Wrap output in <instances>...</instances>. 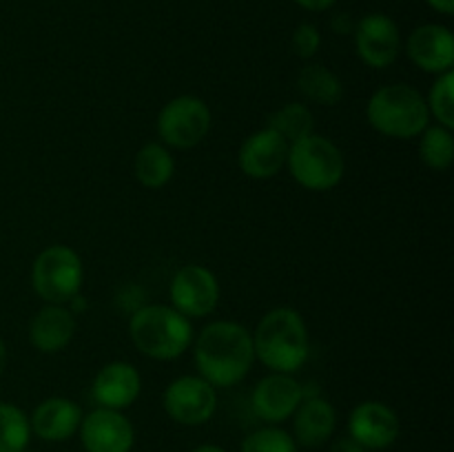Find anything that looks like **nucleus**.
Returning <instances> with one entry per match:
<instances>
[{
    "instance_id": "1",
    "label": "nucleus",
    "mask_w": 454,
    "mask_h": 452,
    "mask_svg": "<svg viewBox=\"0 0 454 452\" xmlns=\"http://www.w3.org/2000/svg\"><path fill=\"white\" fill-rule=\"evenodd\" d=\"M193 359L198 375L215 388L238 386L255 363L253 332L231 319L207 323L193 337Z\"/></svg>"
},
{
    "instance_id": "2",
    "label": "nucleus",
    "mask_w": 454,
    "mask_h": 452,
    "mask_svg": "<svg viewBox=\"0 0 454 452\" xmlns=\"http://www.w3.org/2000/svg\"><path fill=\"white\" fill-rule=\"evenodd\" d=\"M251 332L255 359H260L270 372L295 375L309 362V328L300 310L278 306L269 310Z\"/></svg>"
},
{
    "instance_id": "3",
    "label": "nucleus",
    "mask_w": 454,
    "mask_h": 452,
    "mask_svg": "<svg viewBox=\"0 0 454 452\" xmlns=\"http://www.w3.org/2000/svg\"><path fill=\"white\" fill-rule=\"evenodd\" d=\"M129 337L145 357L155 362L180 359L193 344V323L171 304H149L129 319Z\"/></svg>"
},
{
    "instance_id": "4",
    "label": "nucleus",
    "mask_w": 454,
    "mask_h": 452,
    "mask_svg": "<svg viewBox=\"0 0 454 452\" xmlns=\"http://www.w3.org/2000/svg\"><path fill=\"white\" fill-rule=\"evenodd\" d=\"M366 120L377 133L393 140L419 137L430 124L426 96L406 82L384 84L366 105Z\"/></svg>"
},
{
    "instance_id": "5",
    "label": "nucleus",
    "mask_w": 454,
    "mask_h": 452,
    "mask_svg": "<svg viewBox=\"0 0 454 452\" xmlns=\"http://www.w3.org/2000/svg\"><path fill=\"white\" fill-rule=\"evenodd\" d=\"M286 168L301 189L324 193L344 180L346 160L335 142L310 133L288 144Z\"/></svg>"
},
{
    "instance_id": "6",
    "label": "nucleus",
    "mask_w": 454,
    "mask_h": 452,
    "mask_svg": "<svg viewBox=\"0 0 454 452\" xmlns=\"http://www.w3.org/2000/svg\"><path fill=\"white\" fill-rule=\"evenodd\" d=\"M84 282V266L67 244H51L31 264V286L44 304H69Z\"/></svg>"
},
{
    "instance_id": "7",
    "label": "nucleus",
    "mask_w": 454,
    "mask_h": 452,
    "mask_svg": "<svg viewBox=\"0 0 454 452\" xmlns=\"http://www.w3.org/2000/svg\"><path fill=\"white\" fill-rule=\"evenodd\" d=\"M213 113L207 102L198 96H177L168 100L158 113V136L164 146L186 151L198 146L208 136Z\"/></svg>"
},
{
    "instance_id": "8",
    "label": "nucleus",
    "mask_w": 454,
    "mask_h": 452,
    "mask_svg": "<svg viewBox=\"0 0 454 452\" xmlns=\"http://www.w3.org/2000/svg\"><path fill=\"white\" fill-rule=\"evenodd\" d=\"M171 306L186 319H202L220 304V282L202 264H184L176 270L168 286Z\"/></svg>"
},
{
    "instance_id": "9",
    "label": "nucleus",
    "mask_w": 454,
    "mask_h": 452,
    "mask_svg": "<svg viewBox=\"0 0 454 452\" xmlns=\"http://www.w3.org/2000/svg\"><path fill=\"white\" fill-rule=\"evenodd\" d=\"M164 412L180 425H202L217 410V388L200 375L173 379L162 394Z\"/></svg>"
},
{
    "instance_id": "10",
    "label": "nucleus",
    "mask_w": 454,
    "mask_h": 452,
    "mask_svg": "<svg viewBox=\"0 0 454 452\" xmlns=\"http://www.w3.org/2000/svg\"><path fill=\"white\" fill-rule=\"evenodd\" d=\"M355 49L359 60L372 69H388L402 53V31L388 13H368L355 25Z\"/></svg>"
},
{
    "instance_id": "11",
    "label": "nucleus",
    "mask_w": 454,
    "mask_h": 452,
    "mask_svg": "<svg viewBox=\"0 0 454 452\" xmlns=\"http://www.w3.org/2000/svg\"><path fill=\"white\" fill-rule=\"evenodd\" d=\"M84 452H131L136 428L122 410L100 408L82 417L78 428Z\"/></svg>"
},
{
    "instance_id": "12",
    "label": "nucleus",
    "mask_w": 454,
    "mask_h": 452,
    "mask_svg": "<svg viewBox=\"0 0 454 452\" xmlns=\"http://www.w3.org/2000/svg\"><path fill=\"white\" fill-rule=\"evenodd\" d=\"M304 399L301 384L288 372H270L262 377L251 393V408L269 425L288 421Z\"/></svg>"
},
{
    "instance_id": "13",
    "label": "nucleus",
    "mask_w": 454,
    "mask_h": 452,
    "mask_svg": "<svg viewBox=\"0 0 454 452\" xmlns=\"http://www.w3.org/2000/svg\"><path fill=\"white\" fill-rule=\"evenodd\" d=\"M402 434L397 412L384 401H362L348 417V437L366 450H386Z\"/></svg>"
},
{
    "instance_id": "14",
    "label": "nucleus",
    "mask_w": 454,
    "mask_h": 452,
    "mask_svg": "<svg viewBox=\"0 0 454 452\" xmlns=\"http://www.w3.org/2000/svg\"><path fill=\"white\" fill-rule=\"evenodd\" d=\"M406 56L417 69L426 74L442 75L452 71L454 65V35L446 25L426 22L415 27L406 38Z\"/></svg>"
},
{
    "instance_id": "15",
    "label": "nucleus",
    "mask_w": 454,
    "mask_h": 452,
    "mask_svg": "<svg viewBox=\"0 0 454 452\" xmlns=\"http://www.w3.org/2000/svg\"><path fill=\"white\" fill-rule=\"evenodd\" d=\"M288 142L273 129L251 133L238 151V164L251 180H270L286 167Z\"/></svg>"
},
{
    "instance_id": "16",
    "label": "nucleus",
    "mask_w": 454,
    "mask_h": 452,
    "mask_svg": "<svg viewBox=\"0 0 454 452\" xmlns=\"http://www.w3.org/2000/svg\"><path fill=\"white\" fill-rule=\"evenodd\" d=\"M142 393V377L129 362H109L93 377L91 394L100 408L127 410Z\"/></svg>"
},
{
    "instance_id": "17",
    "label": "nucleus",
    "mask_w": 454,
    "mask_h": 452,
    "mask_svg": "<svg viewBox=\"0 0 454 452\" xmlns=\"http://www.w3.org/2000/svg\"><path fill=\"white\" fill-rule=\"evenodd\" d=\"M82 408L69 397H49L34 408L29 417L31 434L49 443L74 437L82 424Z\"/></svg>"
},
{
    "instance_id": "18",
    "label": "nucleus",
    "mask_w": 454,
    "mask_h": 452,
    "mask_svg": "<svg viewBox=\"0 0 454 452\" xmlns=\"http://www.w3.org/2000/svg\"><path fill=\"white\" fill-rule=\"evenodd\" d=\"M75 313L65 304H44L29 322V341L38 353L56 355L75 335Z\"/></svg>"
},
{
    "instance_id": "19",
    "label": "nucleus",
    "mask_w": 454,
    "mask_h": 452,
    "mask_svg": "<svg viewBox=\"0 0 454 452\" xmlns=\"http://www.w3.org/2000/svg\"><path fill=\"white\" fill-rule=\"evenodd\" d=\"M293 439L297 446L322 448L331 441L337 428V410L331 401L317 397H304L293 412Z\"/></svg>"
},
{
    "instance_id": "20",
    "label": "nucleus",
    "mask_w": 454,
    "mask_h": 452,
    "mask_svg": "<svg viewBox=\"0 0 454 452\" xmlns=\"http://www.w3.org/2000/svg\"><path fill=\"white\" fill-rule=\"evenodd\" d=\"M176 173V158L162 142H149L133 158V175L145 189H162Z\"/></svg>"
},
{
    "instance_id": "21",
    "label": "nucleus",
    "mask_w": 454,
    "mask_h": 452,
    "mask_svg": "<svg viewBox=\"0 0 454 452\" xmlns=\"http://www.w3.org/2000/svg\"><path fill=\"white\" fill-rule=\"evenodd\" d=\"M297 89L306 100L322 106H335L344 97V84L340 75L317 62L301 66L297 74Z\"/></svg>"
},
{
    "instance_id": "22",
    "label": "nucleus",
    "mask_w": 454,
    "mask_h": 452,
    "mask_svg": "<svg viewBox=\"0 0 454 452\" xmlns=\"http://www.w3.org/2000/svg\"><path fill=\"white\" fill-rule=\"evenodd\" d=\"M266 127L284 137L288 144L315 133V115L304 102H288L269 118Z\"/></svg>"
},
{
    "instance_id": "23",
    "label": "nucleus",
    "mask_w": 454,
    "mask_h": 452,
    "mask_svg": "<svg viewBox=\"0 0 454 452\" xmlns=\"http://www.w3.org/2000/svg\"><path fill=\"white\" fill-rule=\"evenodd\" d=\"M419 158L433 171L442 173L452 167L454 160V137L452 129L433 124L419 133Z\"/></svg>"
},
{
    "instance_id": "24",
    "label": "nucleus",
    "mask_w": 454,
    "mask_h": 452,
    "mask_svg": "<svg viewBox=\"0 0 454 452\" xmlns=\"http://www.w3.org/2000/svg\"><path fill=\"white\" fill-rule=\"evenodd\" d=\"M31 439L29 417L16 403L0 401V452H25Z\"/></svg>"
},
{
    "instance_id": "25",
    "label": "nucleus",
    "mask_w": 454,
    "mask_h": 452,
    "mask_svg": "<svg viewBox=\"0 0 454 452\" xmlns=\"http://www.w3.org/2000/svg\"><path fill=\"white\" fill-rule=\"evenodd\" d=\"M426 105H428L430 118L437 120V124L446 129H454V74L437 75L430 87L428 96H426Z\"/></svg>"
},
{
    "instance_id": "26",
    "label": "nucleus",
    "mask_w": 454,
    "mask_h": 452,
    "mask_svg": "<svg viewBox=\"0 0 454 452\" xmlns=\"http://www.w3.org/2000/svg\"><path fill=\"white\" fill-rule=\"evenodd\" d=\"M239 452H297V443L293 434L279 425H264L244 439Z\"/></svg>"
},
{
    "instance_id": "27",
    "label": "nucleus",
    "mask_w": 454,
    "mask_h": 452,
    "mask_svg": "<svg viewBox=\"0 0 454 452\" xmlns=\"http://www.w3.org/2000/svg\"><path fill=\"white\" fill-rule=\"evenodd\" d=\"M319 47H322V34H319V29L313 22H301L293 31V51L301 60H310L319 51Z\"/></svg>"
},
{
    "instance_id": "28",
    "label": "nucleus",
    "mask_w": 454,
    "mask_h": 452,
    "mask_svg": "<svg viewBox=\"0 0 454 452\" xmlns=\"http://www.w3.org/2000/svg\"><path fill=\"white\" fill-rule=\"evenodd\" d=\"M337 0H295V4H300L301 9H306V12H328V9L335 4Z\"/></svg>"
},
{
    "instance_id": "29",
    "label": "nucleus",
    "mask_w": 454,
    "mask_h": 452,
    "mask_svg": "<svg viewBox=\"0 0 454 452\" xmlns=\"http://www.w3.org/2000/svg\"><path fill=\"white\" fill-rule=\"evenodd\" d=\"M331 452H368V450L359 446L357 441H353L350 437H344V439H337V441L333 443Z\"/></svg>"
},
{
    "instance_id": "30",
    "label": "nucleus",
    "mask_w": 454,
    "mask_h": 452,
    "mask_svg": "<svg viewBox=\"0 0 454 452\" xmlns=\"http://www.w3.org/2000/svg\"><path fill=\"white\" fill-rule=\"evenodd\" d=\"M333 29H335L337 34H350V31H355V25H353V20H350V16L340 13V16L333 20Z\"/></svg>"
},
{
    "instance_id": "31",
    "label": "nucleus",
    "mask_w": 454,
    "mask_h": 452,
    "mask_svg": "<svg viewBox=\"0 0 454 452\" xmlns=\"http://www.w3.org/2000/svg\"><path fill=\"white\" fill-rule=\"evenodd\" d=\"M426 3L430 4V9L443 13V16H452L454 13V0H426Z\"/></svg>"
},
{
    "instance_id": "32",
    "label": "nucleus",
    "mask_w": 454,
    "mask_h": 452,
    "mask_svg": "<svg viewBox=\"0 0 454 452\" xmlns=\"http://www.w3.org/2000/svg\"><path fill=\"white\" fill-rule=\"evenodd\" d=\"M7 362H9V353H7V346H4V341L0 339V377H3L4 368H7Z\"/></svg>"
},
{
    "instance_id": "33",
    "label": "nucleus",
    "mask_w": 454,
    "mask_h": 452,
    "mask_svg": "<svg viewBox=\"0 0 454 452\" xmlns=\"http://www.w3.org/2000/svg\"><path fill=\"white\" fill-rule=\"evenodd\" d=\"M191 452H226V450H224V448L215 446V443H202V446L193 448Z\"/></svg>"
}]
</instances>
